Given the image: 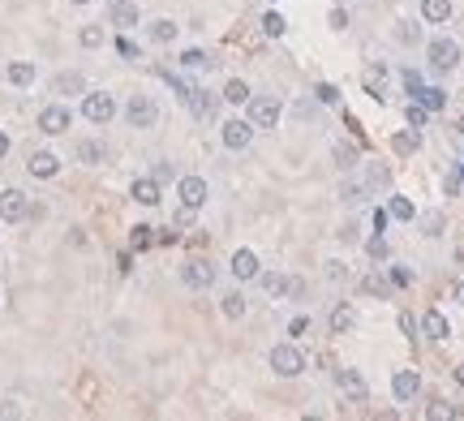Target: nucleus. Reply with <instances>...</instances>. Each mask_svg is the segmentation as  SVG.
Instances as JSON below:
<instances>
[{
    "label": "nucleus",
    "mask_w": 464,
    "mask_h": 421,
    "mask_svg": "<svg viewBox=\"0 0 464 421\" xmlns=\"http://www.w3.org/2000/svg\"><path fill=\"white\" fill-rule=\"evenodd\" d=\"M267 361H271V370H275L280 379H297V374H305V352H301L297 344H275Z\"/></svg>",
    "instance_id": "obj_1"
},
{
    "label": "nucleus",
    "mask_w": 464,
    "mask_h": 421,
    "mask_svg": "<svg viewBox=\"0 0 464 421\" xmlns=\"http://www.w3.org/2000/svg\"><path fill=\"white\" fill-rule=\"evenodd\" d=\"M82 117H86L90 125H108V121L117 117V99H112L108 90H86V95H82Z\"/></svg>",
    "instance_id": "obj_2"
},
{
    "label": "nucleus",
    "mask_w": 464,
    "mask_h": 421,
    "mask_svg": "<svg viewBox=\"0 0 464 421\" xmlns=\"http://www.w3.org/2000/svg\"><path fill=\"white\" fill-rule=\"evenodd\" d=\"M125 121H129L133 129H150L155 121H160V103H155L150 95H133V99L125 103Z\"/></svg>",
    "instance_id": "obj_3"
},
{
    "label": "nucleus",
    "mask_w": 464,
    "mask_h": 421,
    "mask_svg": "<svg viewBox=\"0 0 464 421\" xmlns=\"http://www.w3.org/2000/svg\"><path fill=\"white\" fill-rule=\"evenodd\" d=\"M245 108H249V125L254 129H275L280 125V99H271V95H263V99L249 95Z\"/></svg>",
    "instance_id": "obj_4"
},
{
    "label": "nucleus",
    "mask_w": 464,
    "mask_h": 421,
    "mask_svg": "<svg viewBox=\"0 0 464 421\" xmlns=\"http://www.w3.org/2000/svg\"><path fill=\"white\" fill-rule=\"evenodd\" d=\"M181 284L194 288V292L211 288V284H215V267H211L206 258H189V262H181Z\"/></svg>",
    "instance_id": "obj_5"
},
{
    "label": "nucleus",
    "mask_w": 464,
    "mask_h": 421,
    "mask_svg": "<svg viewBox=\"0 0 464 421\" xmlns=\"http://www.w3.org/2000/svg\"><path fill=\"white\" fill-rule=\"evenodd\" d=\"M426 52H430V65H434V69H443V73L460 65V43H456V39H447V35L430 39V47H426Z\"/></svg>",
    "instance_id": "obj_6"
},
{
    "label": "nucleus",
    "mask_w": 464,
    "mask_h": 421,
    "mask_svg": "<svg viewBox=\"0 0 464 421\" xmlns=\"http://www.w3.org/2000/svg\"><path fill=\"white\" fill-rule=\"evenodd\" d=\"M73 125V112L65 108V103H47V108L39 112V129L47 134V138H56V134H65Z\"/></svg>",
    "instance_id": "obj_7"
},
{
    "label": "nucleus",
    "mask_w": 464,
    "mask_h": 421,
    "mask_svg": "<svg viewBox=\"0 0 464 421\" xmlns=\"http://www.w3.org/2000/svg\"><path fill=\"white\" fill-rule=\"evenodd\" d=\"M30 215V198L22 189H5L0 194V220H9V224H22Z\"/></svg>",
    "instance_id": "obj_8"
},
{
    "label": "nucleus",
    "mask_w": 464,
    "mask_h": 421,
    "mask_svg": "<svg viewBox=\"0 0 464 421\" xmlns=\"http://www.w3.org/2000/svg\"><path fill=\"white\" fill-rule=\"evenodd\" d=\"M177 194H181V206H185V210H202L211 189H206L202 177H181V181H177Z\"/></svg>",
    "instance_id": "obj_9"
},
{
    "label": "nucleus",
    "mask_w": 464,
    "mask_h": 421,
    "mask_svg": "<svg viewBox=\"0 0 464 421\" xmlns=\"http://www.w3.org/2000/svg\"><path fill=\"white\" fill-rule=\"evenodd\" d=\"M220 138H224L228 150H245V146L254 142V125H249V121H224Z\"/></svg>",
    "instance_id": "obj_10"
},
{
    "label": "nucleus",
    "mask_w": 464,
    "mask_h": 421,
    "mask_svg": "<svg viewBox=\"0 0 464 421\" xmlns=\"http://www.w3.org/2000/svg\"><path fill=\"white\" fill-rule=\"evenodd\" d=\"M160 181H155V177H138L133 185H129V198L138 202V206H160Z\"/></svg>",
    "instance_id": "obj_11"
},
{
    "label": "nucleus",
    "mask_w": 464,
    "mask_h": 421,
    "mask_svg": "<svg viewBox=\"0 0 464 421\" xmlns=\"http://www.w3.org/2000/svg\"><path fill=\"white\" fill-rule=\"evenodd\" d=\"M422 391V379H417V370H395L391 374V396L404 404V400H412V396H417Z\"/></svg>",
    "instance_id": "obj_12"
},
{
    "label": "nucleus",
    "mask_w": 464,
    "mask_h": 421,
    "mask_svg": "<svg viewBox=\"0 0 464 421\" xmlns=\"http://www.w3.org/2000/svg\"><path fill=\"white\" fill-rule=\"evenodd\" d=\"M26 168H30V177H35V181H52V177L61 172V160H56L52 150H35Z\"/></svg>",
    "instance_id": "obj_13"
},
{
    "label": "nucleus",
    "mask_w": 464,
    "mask_h": 421,
    "mask_svg": "<svg viewBox=\"0 0 464 421\" xmlns=\"http://www.w3.org/2000/svg\"><path fill=\"white\" fill-rule=\"evenodd\" d=\"M108 22L121 26V30H133L138 26V5H133V0H112V5H108Z\"/></svg>",
    "instance_id": "obj_14"
},
{
    "label": "nucleus",
    "mask_w": 464,
    "mask_h": 421,
    "mask_svg": "<svg viewBox=\"0 0 464 421\" xmlns=\"http://www.w3.org/2000/svg\"><path fill=\"white\" fill-rule=\"evenodd\" d=\"M232 275H237L241 284L258 280V254H254V249H237V254H232Z\"/></svg>",
    "instance_id": "obj_15"
},
{
    "label": "nucleus",
    "mask_w": 464,
    "mask_h": 421,
    "mask_svg": "<svg viewBox=\"0 0 464 421\" xmlns=\"http://www.w3.org/2000/svg\"><path fill=\"white\" fill-rule=\"evenodd\" d=\"M422 336H426V340H447V336H451V323L443 319L439 309H430V314H422Z\"/></svg>",
    "instance_id": "obj_16"
},
{
    "label": "nucleus",
    "mask_w": 464,
    "mask_h": 421,
    "mask_svg": "<svg viewBox=\"0 0 464 421\" xmlns=\"http://www.w3.org/2000/svg\"><path fill=\"white\" fill-rule=\"evenodd\" d=\"M335 383L344 387V396H348V400H366V391H370V387H366V379H361V370H340V374H335Z\"/></svg>",
    "instance_id": "obj_17"
},
{
    "label": "nucleus",
    "mask_w": 464,
    "mask_h": 421,
    "mask_svg": "<svg viewBox=\"0 0 464 421\" xmlns=\"http://www.w3.org/2000/svg\"><path fill=\"white\" fill-rule=\"evenodd\" d=\"M78 164H86V168H95V164H103V160H108V146H103V142H95V138H86V142H78Z\"/></svg>",
    "instance_id": "obj_18"
},
{
    "label": "nucleus",
    "mask_w": 464,
    "mask_h": 421,
    "mask_svg": "<svg viewBox=\"0 0 464 421\" xmlns=\"http://www.w3.org/2000/svg\"><path fill=\"white\" fill-rule=\"evenodd\" d=\"M412 95H417V103L426 112H443L447 108V90H439V86H417Z\"/></svg>",
    "instance_id": "obj_19"
},
{
    "label": "nucleus",
    "mask_w": 464,
    "mask_h": 421,
    "mask_svg": "<svg viewBox=\"0 0 464 421\" xmlns=\"http://www.w3.org/2000/svg\"><path fill=\"white\" fill-rule=\"evenodd\" d=\"M447 18H451V0H422V22L443 26Z\"/></svg>",
    "instance_id": "obj_20"
},
{
    "label": "nucleus",
    "mask_w": 464,
    "mask_h": 421,
    "mask_svg": "<svg viewBox=\"0 0 464 421\" xmlns=\"http://www.w3.org/2000/svg\"><path fill=\"white\" fill-rule=\"evenodd\" d=\"M331 160H335L340 172H352L357 168V146L352 142H331Z\"/></svg>",
    "instance_id": "obj_21"
},
{
    "label": "nucleus",
    "mask_w": 464,
    "mask_h": 421,
    "mask_svg": "<svg viewBox=\"0 0 464 421\" xmlns=\"http://www.w3.org/2000/svg\"><path fill=\"white\" fill-rule=\"evenodd\" d=\"M361 82L370 86V95H374V99H387V69H383V65H370Z\"/></svg>",
    "instance_id": "obj_22"
},
{
    "label": "nucleus",
    "mask_w": 464,
    "mask_h": 421,
    "mask_svg": "<svg viewBox=\"0 0 464 421\" xmlns=\"http://www.w3.org/2000/svg\"><path fill=\"white\" fill-rule=\"evenodd\" d=\"M146 35H150L155 43H172V39L181 35V26H177V22H168V18H160V22H150V26H146Z\"/></svg>",
    "instance_id": "obj_23"
},
{
    "label": "nucleus",
    "mask_w": 464,
    "mask_h": 421,
    "mask_svg": "<svg viewBox=\"0 0 464 421\" xmlns=\"http://www.w3.org/2000/svg\"><path fill=\"white\" fill-rule=\"evenodd\" d=\"M417 146H422V134H417V129H400V134L391 138V150H395V155H412Z\"/></svg>",
    "instance_id": "obj_24"
},
{
    "label": "nucleus",
    "mask_w": 464,
    "mask_h": 421,
    "mask_svg": "<svg viewBox=\"0 0 464 421\" xmlns=\"http://www.w3.org/2000/svg\"><path fill=\"white\" fill-rule=\"evenodd\" d=\"M52 90L56 95H86V82H82V73H61L52 82Z\"/></svg>",
    "instance_id": "obj_25"
},
{
    "label": "nucleus",
    "mask_w": 464,
    "mask_h": 421,
    "mask_svg": "<svg viewBox=\"0 0 464 421\" xmlns=\"http://www.w3.org/2000/svg\"><path fill=\"white\" fill-rule=\"evenodd\" d=\"M352 323H357V314H352V305H335V309H331V331H335V336H344V331H352Z\"/></svg>",
    "instance_id": "obj_26"
},
{
    "label": "nucleus",
    "mask_w": 464,
    "mask_h": 421,
    "mask_svg": "<svg viewBox=\"0 0 464 421\" xmlns=\"http://www.w3.org/2000/svg\"><path fill=\"white\" fill-rule=\"evenodd\" d=\"M5 78H9L13 86H30V82H35V65H30V61H13V65L5 69Z\"/></svg>",
    "instance_id": "obj_27"
},
{
    "label": "nucleus",
    "mask_w": 464,
    "mask_h": 421,
    "mask_svg": "<svg viewBox=\"0 0 464 421\" xmlns=\"http://www.w3.org/2000/svg\"><path fill=\"white\" fill-rule=\"evenodd\" d=\"M387 215L400 220V224H408V220H417V206H412L408 198H391V202H387Z\"/></svg>",
    "instance_id": "obj_28"
},
{
    "label": "nucleus",
    "mask_w": 464,
    "mask_h": 421,
    "mask_svg": "<svg viewBox=\"0 0 464 421\" xmlns=\"http://www.w3.org/2000/svg\"><path fill=\"white\" fill-rule=\"evenodd\" d=\"M181 69H189V73H194V69H211V57H206L202 47H185V52H181Z\"/></svg>",
    "instance_id": "obj_29"
},
{
    "label": "nucleus",
    "mask_w": 464,
    "mask_h": 421,
    "mask_svg": "<svg viewBox=\"0 0 464 421\" xmlns=\"http://www.w3.org/2000/svg\"><path fill=\"white\" fill-rule=\"evenodd\" d=\"M220 309H224V319L237 323V319H245V297H241V292H228V297L220 301Z\"/></svg>",
    "instance_id": "obj_30"
},
{
    "label": "nucleus",
    "mask_w": 464,
    "mask_h": 421,
    "mask_svg": "<svg viewBox=\"0 0 464 421\" xmlns=\"http://www.w3.org/2000/svg\"><path fill=\"white\" fill-rule=\"evenodd\" d=\"M224 99H228V103H249V86H245L241 78H228V86H224Z\"/></svg>",
    "instance_id": "obj_31"
},
{
    "label": "nucleus",
    "mask_w": 464,
    "mask_h": 421,
    "mask_svg": "<svg viewBox=\"0 0 464 421\" xmlns=\"http://www.w3.org/2000/svg\"><path fill=\"white\" fill-rule=\"evenodd\" d=\"M284 30H288V22H284L280 13H263V35H267V39H280Z\"/></svg>",
    "instance_id": "obj_32"
},
{
    "label": "nucleus",
    "mask_w": 464,
    "mask_h": 421,
    "mask_svg": "<svg viewBox=\"0 0 464 421\" xmlns=\"http://www.w3.org/2000/svg\"><path fill=\"white\" fill-rule=\"evenodd\" d=\"M263 288H267L271 297H284V292H288V280H284L280 271H267V275H263Z\"/></svg>",
    "instance_id": "obj_33"
},
{
    "label": "nucleus",
    "mask_w": 464,
    "mask_h": 421,
    "mask_svg": "<svg viewBox=\"0 0 464 421\" xmlns=\"http://www.w3.org/2000/svg\"><path fill=\"white\" fill-rule=\"evenodd\" d=\"M395 39H400V43H417V39H422L417 22H395Z\"/></svg>",
    "instance_id": "obj_34"
},
{
    "label": "nucleus",
    "mask_w": 464,
    "mask_h": 421,
    "mask_svg": "<svg viewBox=\"0 0 464 421\" xmlns=\"http://www.w3.org/2000/svg\"><path fill=\"white\" fill-rule=\"evenodd\" d=\"M404 117H408V125H412V129H422V125L430 121V112L422 108V103H408V108H404Z\"/></svg>",
    "instance_id": "obj_35"
},
{
    "label": "nucleus",
    "mask_w": 464,
    "mask_h": 421,
    "mask_svg": "<svg viewBox=\"0 0 464 421\" xmlns=\"http://www.w3.org/2000/svg\"><path fill=\"white\" fill-rule=\"evenodd\" d=\"M146 245H155V228L138 224V228H133V249H146Z\"/></svg>",
    "instance_id": "obj_36"
},
{
    "label": "nucleus",
    "mask_w": 464,
    "mask_h": 421,
    "mask_svg": "<svg viewBox=\"0 0 464 421\" xmlns=\"http://www.w3.org/2000/svg\"><path fill=\"white\" fill-rule=\"evenodd\" d=\"M78 39H82V47H99V43H103V30H99V26H82Z\"/></svg>",
    "instance_id": "obj_37"
},
{
    "label": "nucleus",
    "mask_w": 464,
    "mask_h": 421,
    "mask_svg": "<svg viewBox=\"0 0 464 421\" xmlns=\"http://www.w3.org/2000/svg\"><path fill=\"white\" fill-rule=\"evenodd\" d=\"M117 52H121L125 61H138V57H142V52H138V43H133V39H125V35L117 39Z\"/></svg>",
    "instance_id": "obj_38"
},
{
    "label": "nucleus",
    "mask_w": 464,
    "mask_h": 421,
    "mask_svg": "<svg viewBox=\"0 0 464 421\" xmlns=\"http://www.w3.org/2000/svg\"><path fill=\"white\" fill-rule=\"evenodd\" d=\"M361 292H374V297H387V284H383L379 275H366V280H361Z\"/></svg>",
    "instance_id": "obj_39"
},
{
    "label": "nucleus",
    "mask_w": 464,
    "mask_h": 421,
    "mask_svg": "<svg viewBox=\"0 0 464 421\" xmlns=\"http://www.w3.org/2000/svg\"><path fill=\"white\" fill-rule=\"evenodd\" d=\"M366 254H370V258H387L391 249H387V241H383V237H370V245H366Z\"/></svg>",
    "instance_id": "obj_40"
},
{
    "label": "nucleus",
    "mask_w": 464,
    "mask_h": 421,
    "mask_svg": "<svg viewBox=\"0 0 464 421\" xmlns=\"http://www.w3.org/2000/svg\"><path fill=\"white\" fill-rule=\"evenodd\" d=\"M314 95H319V103H340V90H335V86H327V82H323Z\"/></svg>",
    "instance_id": "obj_41"
},
{
    "label": "nucleus",
    "mask_w": 464,
    "mask_h": 421,
    "mask_svg": "<svg viewBox=\"0 0 464 421\" xmlns=\"http://www.w3.org/2000/svg\"><path fill=\"white\" fill-rule=\"evenodd\" d=\"M387 181H391V172H387V168H379V164H374V168H370V185H379V189H383V185H387Z\"/></svg>",
    "instance_id": "obj_42"
},
{
    "label": "nucleus",
    "mask_w": 464,
    "mask_h": 421,
    "mask_svg": "<svg viewBox=\"0 0 464 421\" xmlns=\"http://www.w3.org/2000/svg\"><path fill=\"white\" fill-rule=\"evenodd\" d=\"M422 228H426V237H439V228H443V215H426V220H422Z\"/></svg>",
    "instance_id": "obj_43"
},
{
    "label": "nucleus",
    "mask_w": 464,
    "mask_h": 421,
    "mask_svg": "<svg viewBox=\"0 0 464 421\" xmlns=\"http://www.w3.org/2000/svg\"><path fill=\"white\" fill-rule=\"evenodd\" d=\"M391 284H395V288H408V284H412V275H408L404 267H391Z\"/></svg>",
    "instance_id": "obj_44"
},
{
    "label": "nucleus",
    "mask_w": 464,
    "mask_h": 421,
    "mask_svg": "<svg viewBox=\"0 0 464 421\" xmlns=\"http://www.w3.org/2000/svg\"><path fill=\"white\" fill-rule=\"evenodd\" d=\"M361 198H370L361 185H344V202H361Z\"/></svg>",
    "instance_id": "obj_45"
},
{
    "label": "nucleus",
    "mask_w": 464,
    "mask_h": 421,
    "mask_svg": "<svg viewBox=\"0 0 464 421\" xmlns=\"http://www.w3.org/2000/svg\"><path fill=\"white\" fill-rule=\"evenodd\" d=\"M150 177L160 181V185H164V181H172V164H155V172H150Z\"/></svg>",
    "instance_id": "obj_46"
},
{
    "label": "nucleus",
    "mask_w": 464,
    "mask_h": 421,
    "mask_svg": "<svg viewBox=\"0 0 464 421\" xmlns=\"http://www.w3.org/2000/svg\"><path fill=\"white\" fill-rule=\"evenodd\" d=\"M305 327H309V319H305V314H297V319H292V323H288V336H301V331H305Z\"/></svg>",
    "instance_id": "obj_47"
},
{
    "label": "nucleus",
    "mask_w": 464,
    "mask_h": 421,
    "mask_svg": "<svg viewBox=\"0 0 464 421\" xmlns=\"http://www.w3.org/2000/svg\"><path fill=\"white\" fill-rule=\"evenodd\" d=\"M344 22H348V13H344V9H335V13H331V30H344Z\"/></svg>",
    "instance_id": "obj_48"
},
{
    "label": "nucleus",
    "mask_w": 464,
    "mask_h": 421,
    "mask_svg": "<svg viewBox=\"0 0 464 421\" xmlns=\"http://www.w3.org/2000/svg\"><path fill=\"white\" fill-rule=\"evenodd\" d=\"M426 417H456V408H443V404H434V408H430Z\"/></svg>",
    "instance_id": "obj_49"
},
{
    "label": "nucleus",
    "mask_w": 464,
    "mask_h": 421,
    "mask_svg": "<svg viewBox=\"0 0 464 421\" xmlns=\"http://www.w3.org/2000/svg\"><path fill=\"white\" fill-rule=\"evenodd\" d=\"M5 155H9V134L0 129V160H5Z\"/></svg>",
    "instance_id": "obj_50"
},
{
    "label": "nucleus",
    "mask_w": 464,
    "mask_h": 421,
    "mask_svg": "<svg viewBox=\"0 0 464 421\" xmlns=\"http://www.w3.org/2000/svg\"><path fill=\"white\" fill-rule=\"evenodd\" d=\"M456 301H460V305H464V284H456Z\"/></svg>",
    "instance_id": "obj_51"
},
{
    "label": "nucleus",
    "mask_w": 464,
    "mask_h": 421,
    "mask_svg": "<svg viewBox=\"0 0 464 421\" xmlns=\"http://www.w3.org/2000/svg\"><path fill=\"white\" fill-rule=\"evenodd\" d=\"M456 379H460V383H464V365H460V370H456Z\"/></svg>",
    "instance_id": "obj_52"
},
{
    "label": "nucleus",
    "mask_w": 464,
    "mask_h": 421,
    "mask_svg": "<svg viewBox=\"0 0 464 421\" xmlns=\"http://www.w3.org/2000/svg\"><path fill=\"white\" fill-rule=\"evenodd\" d=\"M73 5H90V0H73Z\"/></svg>",
    "instance_id": "obj_53"
}]
</instances>
